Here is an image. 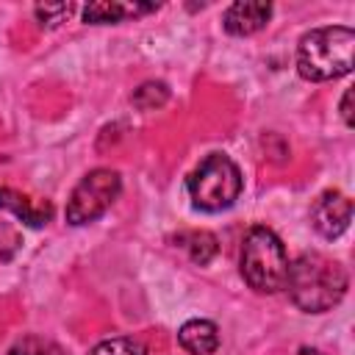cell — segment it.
Listing matches in <instances>:
<instances>
[{
	"label": "cell",
	"instance_id": "7",
	"mask_svg": "<svg viewBox=\"0 0 355 355\" xmlns=\"http://www.w3.org/2000/svg\"><path fill=\"white\" fill-rule=\"evenodd\" d=\"M272 17L269 3H233L225 11V31L233 36H250L261 31Z\"/></svg>",
	"mask_w": 355,
	"mask_h": 355
},
{
	"label": "cell",
	"instance_id": "14",
	"mask_svg": "<svg viewBox=\"0 0 355 355\" xmlns=\"http://www.w3.org/2000/svg\"><path fill=\"white\" fill-rule=\"evenodd\" d=\"M69 14H72V6H69V3H58V6H36V17H39L42 25H47V28L64 22Z\"/></svg>",
	"mask_w": 355,
	"mask_h": 355
},
{
	"label": "cell",
	"instance_id": "17",
	"mask_svg": "<svg viewBox=\"0 0 355 355\" xmlns=\"http://www.w3.org/2000/svg\"><path fill=\"white\" fill-rule=\"evenodd\" d=\"M300 355H319L316 349H300Z\"/></svg>",
	"mask_w": 355,
	"mask_h": 355
},
{
	"label": "cell",
	"instance_id": "1",
	"mask_svg": "<svg viewBox=\"0 0 355 355\" xmlns=\"http://www.w3.org/2000/svg\"><path fill=\"white\" fill-rule=\"evenodd\" d=\"M283 288H288V297L300 311L324 313L344 300L347 269L322 252H302L294 263H288Z\"/></svg>",
	"mask_w": 355,
	"mask_h": 355
},
{
	"label": "cell",
	"instance_id": "3",
	"mask_svg": "<svg viewBox=\"0 0 355 355\" xmlns=\"http://www.w3.org/2000/svg\"><path fill=\"white\" fill-rule=\"evenodd\" d=\"M288 258L275 230L255 225L241 241V277L258 294H275L286 286Z\"/></svg>",
	"mask_w": 355,
	"mask_h": 355
},
{
	"label": "cell",
	"instance_id": "12",
	"mask_svg": "<svg viewBox=\"0 0 355 355\" xmlns=\"http://www.w3.org/2000/svg\"><path fill=\"white\" fill-rule=\"evenodd\" d=\"M166 100H169V89L161 80H150V83H144L133 92V105L141 108V111H153V108L164 105Z\"/></svg>",
	"mask_w": 355,
	"mask_h": 355
},
{
	"label": "cell",
	"instance_id": "13",
	"mask_svg": "<svg viewBox=\"0 0 355 355\" xmlns=\"http://www.w3.org/2000/svg\"><path fill=\"white\" fill-rule=\"evenodd\" d=\"M89 355H144V344L130 336H116L100 341Z\"/></svg>",
	"mask_w": 355,
	"mask_h": 355
},
{
	"label": "cell",
	"instance_id": "11",
	"mask_svg": "<svg viewBox=\"0 0 355 355\" xmlns=\"http://www.w3.org/2000/svg\"><path fill=\"white\" fill-rule=\"evenodd\" d=\"M178 241H180V247H186V250H189V258H191L194 263H200V266H205V263L216 255V250H219L216 236H214V233H208V230L180 233V236H178Z\"/></svg>",
	"mask_w": 355,
	"mask_h": 355
},
{
	"label": "cell",
	"instance_id": "16",
	"mask_svg": "<svg viewBox=\"0 0 355 355\" xmlns=\"http://www.w3.org/2000/svg\"><path fill=\"white\" fill-rule=\"evenodd\" d=\"M341 116H344V122L352 128V89H347L344 97H341Z\"/></svg>",
	"mask_w": 355,
	"mask_h": 355
},
{
	"label": "cell",
	"instance_id": "10",
	"mask_svg": "<svg viewBox=\"0 0 355 355\" xmlns=\"http://www.w3.org/2000/svg\"><path fill=\"white\" fill-rule=\"evenodd\" d=\"M155 11L150 3H89L83 8V19L89 25H108V22H122L128 17H139Z\"/></svg>",
	"mask_w": 355,
	"mask_h": 355
},
{
	"label": "cell",
	"instance_id": "15",
	"mask_svg": "<svg viewBox=\"0 0 355 355\" xmlns=\"http://www.w3.org/2000/svg\"><path fill=\"white\" fill-rule=\"evenodd\" d=\"M8 355H50V349L39 338H22L8 349Z\"/></svg>",
	"mask_w": 355,
	"mask_h": 355
},
{
	"label": "cell",
	"instance_id": "8",
	"mask_svg": "<svg viewBox=\"0 0 355 355\" xmlns=\"http://www.w3.org/2000/svg\"><path fill=\"white\" fill-rule=\"evenodd\" d=\"M0 208L11 211L14 216H19L31 227H42L53 219V205L50 202H36V200L14 191V189H0Z\"/></svg>",
	"mask_w": 355,
	"mask_h": 355
},
{
	"label": "cell",
	"instance_id": "2",
	"mask_svg": "<svg viewBox=\"0 0 355 355\" xmlns=\"http://www.w3.org/2000/svg\"><path fill=\"white\" fill-rule=\"evenodd\" d=\"M355 31L347 25H330L308 31L297 44V72L305 80H336L352 69Z\"/></svg>",
	"mask_w": 355,
	"mask_h": 355
},
{
	"label": "cell",
	"instance_id": "4",
	"mask_svg": "<svg viewBox=\"0 0 355 355\" xmlns=\"http://www.w3.org/2000/svg\"><path fill=\"white\" fill-rule=\"evenodd\" d=\"M186 189L194 208L216 214L239 200L241 172L225 153H211L191 169V175L186 178Z\"/></svg>",
	"mask_w": 355,
	"mask_h": 355
},
{
	"label": "cell",
	"instance_id": "5",
	"mask_svg": "<svg viewBox=\"0 0 355 355\" xmlns=\"http://www.w3.org/2000/svg\"><path fill=\"white\" fill-rule=\"evenodd\" d=\"M119 191H122L119 172H114L108 166L92 169L89 175L80 178V183L72 189V194L67 200V211H64L67 222L69 225H89V222L100 219L114 205Z\"/></svg>",
	"mask_w": 355,
	"mask_h": 355
},
{
	"label": "cell",
	"instance_id": "6",
	"mask_svg": "<svg viewBox=\"0 0 355 355\" xmlns=\"http://www.w3.org/2000/svg\"><path fill=\"white\" fill-rule=\"evenodd\" d=\"M349 219H352V200L338 189L319 194L316 202L311 205V225L324 239L341 236L349 227Z\"/></svg>",
	"mask_w": 355,
	"mask_h": 355
},
{
	"label": "cell",
	"instance_id": "9",
	"mask_svg": "<svg viewBox=\"0 0 355 355\" xmlns=\"http://www.w3.org/2000/svg\"><path fill=\"white\" fill-rule=\"evenodd\" d=\"M178 341L191 355H211L219 347V330L208 319H189L178 330Z\"/></svg>",
	"mask_w": 355,
	"mask_h": 355
}]
</instances>
